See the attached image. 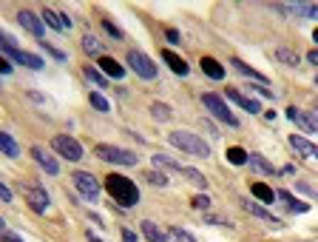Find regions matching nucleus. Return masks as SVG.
<instances>
[{"label": "nucleus", "mask_w": 318, "mask_h": 242, "mask_svg": "<svg viewBox=\"0 0 318 242\" xmlns=\"http://www.w3.org/2000/svg\"><path fill=\"white\" fill-rule=\"evenodd\" d=\"M128 66L134 68L142 80H153V77H156V66H153V60L145 51H136V49L128 51Z\"/></svg>", "instance_id": "nucleus-8"}, {"label": "nucleus", "mask_w": 318, "mask_h": 242, "mask_svg": "<svg viewBox=\"0 0 318 242\" xmlns=\"http://www.w3.org/2000/svg\"><path fill=\"white\" fill-rule=\"evenodd\" d=\"M151 114H153V120H159V123H168V120L173 117L171 106H165V103H153V106H151Z\"/></svg>", "instance_id": "nucleus-32"}, {"label": "nucleus", "mask_w": 318, "mask_h": 242, "mask_svg": "<svg viewBox=\"0 0 318 242\" xmlns=\"http://www.w3.org/2000/svg\"><path fill=\"white\" fill-rule=\"evenodd\" d=\"M83 75H86L88 83H94V86H100V88L108 86V77L100 71V66H86V68H83Z\"/></svg>", "instance_id": "nucleus-27"}, {"label": "nucleus", "mask_w": 318, "mask_h": 242, "mask_svg": "<svg viewBox=\"0 0 318 242\" xmlns=\"http://www.w3.org/2000/svg\"><path fill=\"white\" fill-rule=\"evenodd\" d=\"M315 83H318V75H315Z\"/></svg>", "instance_id": "nucleus-53"}, {"label": "nucleus", "mask_w": 318, "mask_h": 242, "mask_svg": "<svg viewBox=\"0 0 318 242\" xmlns=\"http://www.w3.org/2000/svg\"><path fill=\"white\" fill-rule=\"evenodd\" d=\"M171 236H173V242H196L185 228H171Z\"/></svg>", "instance_id": "nucleus-38"}, {"label": "nucleus", "mask_w": 318, "mask_h": 242, "mask_svg": "<svg viewBox=\"0 0 318 242\" xmlns=\"http://www.w3.org/2000/svg\"><path fill=\"white\" fill-rule=\"evenodd\" d=\"M190 205H193L196 211H205V214H208V211H210V197H208V194H196V197L190 199Z\"/></svg>", "instance_id": "nucleus-36"}, {"label": "nucleus", "mask_w": 318, "mask_h": 242, "mask_svg": "<svg viewBox=\"0 0 318 242\" xmlns=\"http://www.w3.org/2000/svg\"><path fill=\"white\" fill-rule=\"evenodd\" d=\"M153 165H156V168H168V171H176V174H179L182 162H176L173 157H168V154H153Z\"/></svg>", "instance_id": "nucleus-30"}, {"label": "nucleus", "mask_w": 318, "mask_h": 242, "mask_svg": "<svg viewBox=\"0 0 318 242\" xmlns=\"http://www.w3.org/2000/svg\"><path fill=\"white\" fill-rule=\"evenodd\" d=\"M120 234H123V242H140V236H136L131 228H123Z\"/></svg>", "instance_id": "nucleus-43"}, {"label": "nucleus", "mask_w": 318, "mask_h": 242, "mask_svg": "<svg viewBox=\"0 0 318 242\" xmlns=\"http://www.w3.org/2000/svg\"><path fill=\"white\" fill-rule=\"evenodd\" d=\"M179 174H182L185 180L190 182V185H196V188H208V177H205L202 171H196V168L182 165V168H179Z\"/></svg>", "instance_id": "nucleus-23"}, {"label": "nucleus", "mask_w": 318, "mask_h": 242, "mask_svg": "<svg viewBox=\"0 0 318 242\" xmlns=\"http://www.w3.org/2000/svg\"><path fill=\"white\" fill-rule=\"evenodd\" d=\"M0 199H3V202H12V188H9L6 182H0Z\"/></svg>", "instance_id": "nucleus-41"}, {"label": "nucleus", "mask_w": 318, "mask_h": 242, "mask_svg": "<svg viewBox=\"0 0 318 242\" xmlns=\"http://www.w3.org/2000/svg\"><path fill=\"white\" fill-rule=\"evenodd\" d=\"M225 160L230 162V165H245V162L250 160V154H247L245 148H239V145H233V148H227Z\"/></svg>", "instance_id": "nucleus-28"}, {"label": "nucleus", "mask_w": 318, "mask_h": 242, "mask_svg": "<svg viewBox=\"0 0 318 242\" xmlns=\"http://www.w3.org/2000/svg\"><path fill=\"white\" fill-rule=\"evenodd\" d=\"M94 157L103 162H114V165H136V154L128 148H120V145H97Z\"/></svg>", "instance_id": "nucleus-4"}, {"label": "nucleus", "mask_w": 318, "mask_h": 242, "mask_svg": "<svg viewBox=\"0 0 318 242\" xmlns=\"http://www.w3.org/2000/svg\"><path fill=\"white\" fill-rule=\"evenodd\" d=\"M51 145H54V151L60 157H66L68 162H80V160H83V145H80L74 137L57 134V137H51Z\"/></svg>", "instance_id": "nucleus-6"}, {"label": "nucleus", "mask_w": 318, "mask_h": 242, "mask_svg": "<svg viewBox=\"0 0 318 242\" xmlns=\"http://www.w3.org/2000/svg\"><path fill=\"white\" fill-rule=\"evenodd\" d=\"M103 29L108 31V34H111V38H114V40H123V38H125V34H123V29H120V26H114V23H111L108 17L103 20Z\"/></svg>", "instance_id": "nucleus-37"}, {"label": "nucleus", "mask_w": 318, "mask_h": 242, "mask_svg": "<svg viewBox=\"0 0 318 242\" xmlns=\"http://www.w3.org/2000/svg\"><path fill=\"white\" fill-rule=\"evenodd\" d=\"M250 171H256V174H262V177H273L275 174V168H273V162L267 160V157H262V154H250Z\"/></svg>", "instance_id": "nucleus-17"}, {"label": "nucleus", "mask_w": 318, "mask_h": 242, "mask_svg": "<svg viewBox=\"0 0 318 242\" xmlns=\"http://www.w3.org/2000/svg\"><path fill=\"white\" fill-rule=\"evenodd\" d=\"M290 145H293V148L299 151L301 157H312V160H315V151H318V148L310 143V140H304V137L293 134V137H290Z\"/></svg>", "instance_id": "nucleus-24"}, {"label": "nucleus", "mask_w": 318, "mask_h": 242, "mask_svg": "<svg viewBox=\"0 0 318 242\" xmlns=\"http://www.w3.org/2000/svg\"><path fill=\"white\" fill-rule=\"evenodd\" d=\"M168 140H171L173 148L185 151V154L205 157V160L210 157V145L205 143V137H196V134H190V131H173V134H168Z\"/></svg>", "instance_id": "nucleus-2"}, {"label": "nucleus", "mask_w": 318, "mask_h": 242, "mask_svg": "<svg viewBox=\"0 0 318 242\" xmlns=\"http://www.w3.org/2000/svg\"><path fill=\"white\" fill-rule=\"evenodd\" d=\"M304 17H312V20H318V3H315V6H307V9H304Z\"/></svg>", "instance_id": "nucleus-45"}, {"label": "nucleus", "mask_w": 318, "mask_h": 242, "mask_svg": "<svg viewBox=\"0 0 318 242\" xmlns=\"http://www.w3.org/2000/svg\"><path fill=\"white\" fill-rule=\"evenodd\" d=\"M225 97L227 100H233L236 106H242L245 111H250V114H262V106H259L253 97H245V94L239 91V88H225Z\"/></svg>", "instance_id": "nucleus-12"}, {"label": "nucleus", "mask_w": 318, "mask_h": 242, "mask_svg": "<svg viewBox=\"0 0 318 242\" xmlns=\"http://www.w3.org/2000/svg\"><path fill=\"white\" fill-rule=\"evenodd\" d=\"M0 151H3V154H6L9 160H17V157H20V145L14 143V137H12V134H6V131L0 134Z\"/></svg>", "instance_id": "nucleus-25"}, {"label": "nucleus", "mask_w": 318, "mask_h": 242, "mask_svg": "<svg viewBox=\"0 0 318 242\" xmlns=\"http://www.w3.org/2000/svg\"><path fill=\"white\" fill-rule=\"evenodd\" d=\"M0 43H3V51H6V54L12 57V60L17 63V66L34 68V71H40V68H46V63L40 60V57H37V54H31V51H23V49H17V46H14V40L9 38L6 31L0 34Z\"/></svg>", "instance_id": "nucleus-3"}, {"label": "nucleus", "mask_w": 318, "mask_h": 242, "mask_svg": "<svg viewBox=\"0 0 318 242\" xmlns=\"http://www.w3.org/2000/svg\"><path fill=\"white\" fill-rule=\"evenodd\" d=\"M100 68H103V75L105 77H114V80H123L125 77V68L120 66V63L114 60V57H100Z\"/></svg>", "instance_id": "nucleus-18"}, {"label": "nucleus", "mask_w": 318, "mask_h": 242, "mask_svg": "<svg viewBox=\"0 0 318 242\" xmlns=\"http://www.w3.org/2000/svg\"><path fill=\"white\" fill-rule=\"evenodd\" d=\"M202 103H205V108L219 120V123H227V125H233V128L239 125V117L227 108V103L222 97H216V94H202Z\"/></svg>", "instance_id": "nucleus-5"}, {"label": "nucleus", "mask_w": 318, "mask_h": 242, "mask_svg": "<svg viewBox=\"0 0 318 242\" xmlns=\"http://www.w3.org/2000/svg\"><path fill=\"white\" fill-rule=\"evenodd\" d=\"M307 60H310V63H312V66H315V68H318V49H312V51H310V54H307Z\"/></svg>", "instance_id": "nucleus-47"}, {"label": "nucleus", "mask_w": 318, "mask_h": 242, "mask_svg": "<svg viewBox=\"0 0 318 242\" xmlns=\"http://www.w3.org/2000/svg\"><path fill=\"white\" fill-rule=\"evenodd\" d=\"M315 160H318V151H315Z\"/></svg>", "instance_id": "nucleus-52"}, {"label": "nucleus", "mask_w": 318, "mask_h": 242, "mask_svg": "<svg viewBox=\"0 0 318 242\" xmlns=\"http://www.w3.org/2000/svg\"><path fill=\"white\" fill-rule=\"evenodd\" d=\"M245 208L253 214V217H259V219H264V222H270L273 228H284V222H282V219H279V217H273V214H270L267 208H262L259 202H245Z\"/></svg>", "instance_id": "nucleus-16"}, {"label": "nucleus", "mask_w": 318, "mask_h": 242, "mask_svg": "<svg viewBox=\"0 0 318 242\" xmlns=\"http://www.w3.org/2000/svg\"><path fill=\"white\" fill-rule=\"evenodd\" d=\"M86 239H88V242H105V239H100L97 234H91V231H88V234H86Z\"/></svg>", "instance_id": "nucleus-49"}, {"label": "nucleus", "mask_w": 318, "mask_h": 242, "mask_svg": "<svg viewBox=\"0 0 318 242\" xmlns=\"http://www.w3.org/2000/svg\"><path fill=\"white\" fill-rule=\"evenodd\" d=\"M250 191H253V197H256V199H262V202H267V205L275 202V191L270 185H264V182H253Z\"/></svg>", "instance_id": "nucleus-26"}, {"label": "nucleus", "mask_w": 318, "mask_h": 242, "mask_svg": "<svg viewBox=\"0 0 318 242\" xmlns=\"http://www.w3.org/2000/svg\"><path fill=\"white\" fill-rule=\"evenodd\" d=\"M83 51L86 54H97V57H103L100 51H103V43H100L94 34H83Z\"/></svg>", "instance_id": "nucleus-31"}, {"label": "nucleus", "mask_w": 318, "mask_h": 242, "mask_svg": "<svg viewBox=\"0 0 318 242\" xmlns=\"http://www.w3.org/2000/svg\"><path fill=\"white\" fill-rule=\"evenodd\" d=\"M312 40H315V43H318V29H315V31H312Z\"/></svg>", "instance_id": "nucleus-51"}, {"label": "nucleus", "mask_w": 318, "mask_h": 242, "mask_svg": "<svg viewBox=\"0 0 318 242\" xmlns=\"http://www.w3.org/2000/svg\"><path fill=\"white\" fill-rule=\"evenodd\" d=\"M17 23L23 26L29 34H34V38H43V31H46V26L40 23V17H37L34 12H29V9H20L17 12Z\"/></svg>", "instance_id": "nucleus-11"}, {"label": "nucleus", "mask_w": 318, "mask_h": 242, "mask_svg": "<svg viewBox=\"0 0 318 242\" xmlns=\"http://www.w3.org/2000/svg\"><path fill=\"white\" fill-rule=\"evenodd\" d=\"M162 60H165V63H168V68H171L173 75H179V77H185V75L190 71V68H188V63H185L179 54H173V51H168V49L162 51Z\"/></svg>", "instance_id": "nucleus-20"}, {"label": "nucleus", "mask_w": 318, "mask_h": 242, "mask_svg": "<svg viewBox=\"0 0 318 242\" xmlns=\"http://www.w3.org/2000/svg\"><path fill=\"white\" fill-rule=\"evenodd\" d=\"M275 199H282V202H287V208H290V211H295V214H307V211H310V205H307V202H301V199H295L293 194H290V191H284V188H282V191H275Z\"/></svg>", "instance_id": "nucleus-21"}, {"label": "nucleus", "mask_w": 318, "mask_h": 242, "mask_svg": "<svg viewBox=\"0 0 318 242\" xmlns=\"http://www.w3.org/2000/svg\"><path fill=\"white\" fill-rule=\"evenodd\" d=\"M250 91H259L262 97H270V100H275V91H273L270 86H262V83H253V86H250Z\"/></svg>", "instance_id": "nucleus-39"}, {"label": "nucleus", "mask_w": 318, "mask_h": 242, "mask_svg": "<svg viewBox=\"0 0 318 242\" xmlns=\"http://www.w3.org/2000/svg\"><path fill=\"white\" fill-rule=\"evenodd\" d=\"M312 111H315V117H318V100H312Z\"/></svg>", "instance_id": "nucleus-50"}, {"label": "nucleus", "mask_w": 318, "mask_h": 242, "mask_svg": "<svg viewBox=\"0 0 318 242\" xmlns=\"http://www.w3.org/2000/svg\"><path fill=\"white\" fill-rule=\"evenodd\" d=\"M88 100H91V106L97 108V111H111V106H108V100L103 97L100 91H91L88 94Z\"/></svg>", "instance_id": "nucleus-35"}, {"label": "nucleus", "mask_w": 318, "mask_h": 242, "mask_svg": "<svg viewBox=\"0 0 318 242\" xmlns=\"http://www.w3.org/2000/svg\"><path fill=\"white\" fill-rule=\"evenodd\" d=\"M140 228H142V236H145L148 242H168V234L159 228L156 222H151V219H142Z\"/></svg>", "instance_id": "nucleus-15"}, {"label": "nucleus", "mask_w": 318, "mask_h": 242, "mask_svg": "<svg viewBox=\"0 0 318 242\" xmlns=\"http://www.w3.org/2000/svg\"><path fill=\"white\" fill-rule=\"evenodd\" d=\"M0 71H3V75H12V63H0Z\"/></svg>", "instance_id": "nucleus-48"}, {"label": "nucleus", "mask_w": 318, "mask_h": 242, "mask_svg": "<svg viewBox=\"0 0 318 242\" xmlns=\"http://www.w3.org/2000/svg\"><path fill=\"white\" fill-rule=\"evenodd\" d=\"M287 117H290V123L299 125L301 131H307V134H318V117H315V114L301 111V108L290 106V108H287Z\"/></svg>", "instance_id": "nucleus-10"}, {"label": "nucleus", "mask_w": 318, "mask_h": 242, "mask_svg": "<svg viewBox=\"0 0 318 242\" xmlns=\"http://www.w3.org/2000/svg\"><path fill=\"white\" fill-rule=\"evenodd\" d=\"M71 180H74V185H77V191L83 194L86 199H91V202H97V199H100V182L94 180V174H88V171H77Z\"/></svg>", "instance_id": "nucleus-9"}, {"label": "nucleus", "mask_w": 318, "mask_h": 242, "mask_svg": "<svg viewBox=\"0 0 318 242\" xmlns=\"http://www.w3.org/2000/svg\"><path fill=\"white\" fill-rule=\"evenodd\" d=\"M31 157H34V160H37V165L43 168V171H46L49 177H57V174H60V162H57V160H51V157L46 154V151L40 148V145H34V148H31Z\"/></svg>", "instance_id": "nucleus-13"}, {"label": "nucleus", "mask_w": 318, "mask_h": 242, "mask_svg": "<svg viewBox=\"0 0 318 242\" xmlns=\"http://www.w3.org/2000/svg\"><path fill=\"white\" fill-rule=\"evenodd\" d=\"M105 191L111 194V199H114L123 211H128V208H134V205L140 202V188H136V182H131L128 177H123V174L105 177Z\"/></svg>", "instance_id": "nucleus-1"}, {"label": "nucleus", "mask_w": 318, "mask_h": 242, "mask_svg": "<svg viewBox=\"0 0 318 242\" xmlns=\"http://www.w3.org/2000/svg\"><path fill=\"white\" fill-rule=\"evenodd\" d=\"M205 222L208 225H222V228H233V219L230 217H222V214H205Z\"/></svg>", "instance_id": "nucleus-33"}, {"label": "nucleus", "mask_w": 318, "mask_h": 242, "mask_svg": "<svg viewBox=\"0 0 318 242\" xmlns=\"http://www.w3.org/2000/svg\"><path fill=\"white\" fill-rule=\"evenodd\" d=\"M199 66H202V71L210 77V80H225V68H222V63L216 60V57H202Z\"/></svg>", "instance_id": "nucleus-19"}, {"label": "nucleus", "mask_w": 318, "mask_h": 242, "mask_svg": "<svg viewBox=\"0 0 318 242\" xmlns=\"http://www.w3.org/2000/svg\"><path fill=\"white\" fill-rule=\"evenodd\" d=\"M23 197H26V202L31 205V211H37V214H43L46 208L51 205V199H49V194H46V188H40L37 182H23Z\"/></svg>", "instance_id": "nucleus-7"}, {"label": "nucleus", "mask_w": 318, "mask_h": 242, "mask_svg": "<svg viewBox=\"0 0 318 242\" xmlns=\"http://www.w3.org/2000/svg\"><path fill=\"white\" fill-rule=\"evenodd\" d=\"M295 188H299V191H304V194H310V197H315V199H318V191H315V188H310V185H307V182H295Z\"/></svg>", "instance_id": "nucleus-44"}, {"label": "nucleus", "mask_w": 318, "mask_h": 242, "mask_svg": "<svg viewBox=\"0 0 318 242\" xmlns=\"http://www.w3.org/2000/svg\"><path fill=\"white\" fill-rule=\"evenodd\" d=\"M43 49H46V51H49V54H51V57H54V60H66V54H63V51H60V49H54V46H51V43H43Z\"/></svg>", "instance_id": "nucleus-40"}, {"label": "nucleus", "mask_w": 318, "mask_h": 242, "mask_svg": "<svg viewBox=\"0 0 318 242\" xmlns=\"http://www.w3.org/2000/svg\"><path fill=\"white\" fill-rule=\"evenodd\" d=\"M43 23L49 26V29H54V31H66V26H63V14L51 12V9H43Z\"/></svg>", "instance_id": "nucleus-29"}, {"label": "nucleus", "mask_w": 318, "mask_h": 242, "mask_svg": "<svg viewBox=\"0 0 318 242\" xmlns=\"http://www.w3.org/2000/svg\"><path fill=\"white\" fill-rule=\"evenodd\" d=\"M273 54H275V60H279V63H284V66H290V68H295L301 63V54H299V51H293V49H287V46H279Z\"/></svg>", "instance_id": "nucleus-22"}, {"label": "nucleus", "mask_w": 318, "mask_h": 242, "mask_svg": "<svg viewBox=\"0 0 318 242\" xmlns=\"http://www.w3.org/2000/svg\"><path fill=\"white\" fill-rule=\"evenodd\" d=\"M0 236H3V242H23V236L12 234V231H9V228H3V234H0Z\"/></svg>", "instance_id": "nucleus-42"}, {"label": "nucleus", "mask_w": 318, "mask_h": 242, "mask_svg": "<svg viewBox=\"0 0 318 242\" xmlns=\"http://www.w3.org/2000/svg\"><path fill=\"white\" fill-rule=\"evenodd\" d=\"M230 68H236L242 77H247V80H253V83H262V86H267V77L262 75V71H256L253 66H247L245 60H239V57H230Z\"/></svg>", "instance_id": "nucleus-14"}, {"label": "nucleus", "mask_w": 318, "mask_h": 242, "mask_svg": "<svg viewBox=\"0 0 318 242\" xmlns=\"http://www.w3.org/2000/svg\"><path fill=\"white\" fill-rule=\"evenodd\" d=\"M165 38L171 40V43H179V31H176V29H168V31H165Z\"/></svg>", "instance_id": "nucleus-46"}, {"label": "nucleus", "mask_w": 318, "mask_h": 242, "mask_svg": "<svg viewBox=\"0 0 318 242\" xmlns=\"http://www.w3.org/2000/svg\"><path fill=\"white\" fill-rule=\"evenodd\" d=\"M142 177H145V180L151 182V185H159V188H165V185H168V177L162 174L159 168H156V171H145V174H142Z\"/></svg>", "instance_id": "nucleus-34"}]
</instances>
